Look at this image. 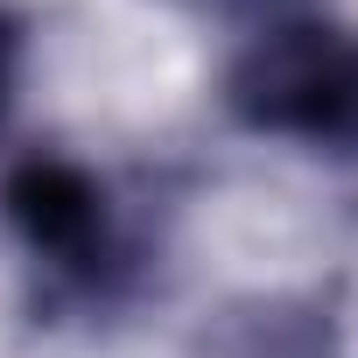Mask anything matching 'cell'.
<instances>
[{
  "label": "cell",
  "instance_id": "6da1fadb",
  "mask_svg": "<svg viewBox=\"0 0 358 358\" xmlns=\"http://www.w3.org/2000/svg\"><path fill=\"white\" fill-rule=\"evenodd\" d=\"M232 106L253 127L358 148V43L323 22H288L232 71Z\"/></svg>",
  "mask_w": 358,
  "mask_h": 358
},
{
  "label": "cell",
  "instance_id": "7a4b0ae2",
  "mask_svg": "<svg viewBox=\"0 0 358 358\" xmlns=\"http://www.w3.org/2000/svg\"><path fill=\"white\" fill-rule=\"evenodd\" d=\"M8 218L15 232L29 239V253L78 295H113V281L127 274V239L113 225V204L106 190L78 162H57V155H29L15 176H8Z\"/></svg>",
  "mask_w": 358,
  "mask_h": 358
},
{
  "label": "cell",
  "instance_id": "3957f363",
  "mask_svg": "<svg viewBox=\"0 0 358 358\" xmlns=\"http://www.w3.org/2000/svg\"><path fill=\"white\" fill-rule=\"evenodd\" d=\"M15 64H22V22L0 15V113H8V99H15Z\"/></svg>",
  "mask_w": 358,
  "mask_h": 358
}]
</instances>
